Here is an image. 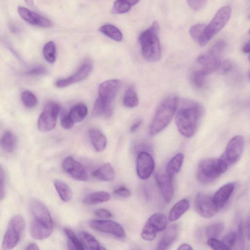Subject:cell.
<instances>
[{"label":"cell","instance_id":"db71d44e","mask_svg":"<svg viewBox=\"0 0 250 250\" xmlns=\"http://www.w3.org/2000/svg\"><path fill=\"white\" fill-rule=\"evenodd\" d=\"M177 249L178 250H191L193 248L190 245L184 243L180 245Z\"/></svg>","mask_w":250,"mask_h":250},{"label":"cell","instance_id":"7bdbcfd3","mask_svg":"<svg viewBox=\"0 0 250 250\" xmlns=\"http://www.w3.org/2000/svg\"><path fill=\"white\" fill-rule=\"evenodd\" d=\"M208 0H187L189 7L194 10L198 11L203 8Z\"/></svg>","mask_w":250,"mask_h":250},{"label":"cell","instance_id":"7402d4cb","mask_svg":"<svg viewBox=\"0 0 250 250\" xmlns=\"http://www.w3.org/2000/svg\"><path fill=\"white\" fill-rule=\"evenodd\" d=\"M90 141L97 152L103 151L106 147L107 139L105 136L99 129L92 128L88 131Z\"/></svg>","mask_w":250,"mask_h":250},{"label":"cell","instance_id":"f1b7e54d","mask_svg":"<svg viewBox=\"0 0 250 250\" xmlns=\"http://www.w3.org/2000/svg\"><path fill=\"white\" fill-rule=\"evenodd\" d=\"M17 139L15 135L10 131L3 133L0 138V146L7 152H12L16 147Z\"/></svg>","mask_w":250,"mask_h":250},{"label":"cell","instance_id":"52a82bcc","mask_svg":"<svg viewBox=\"0 0 250 250\" xmlns=\"http://www.w3.org/2000/svg\"><path fill=\"white\" fill-rule=\"evenodd\" d=\"M25 228V221L21 215L13 216L10 220L4 234L2 248L11 250L19 243Z\"/></svg>","mask_w":250,"mask_h":250},{"label":"cell","instance_id":"8992f818","mask_svg":"<svg viewBox=\"0 0 250 250\" xmlns=\"http://www.w3.org/2000/svg\"><path fill=\"white\" fill-rule=\"evenodd\" d=\"M231 11V7L229 5L218 10L211 21L206 25L201 36L197 42L200 46H205L214 35L223 28L230 18Z\"/></svg>","mask_w":250,"mask_h":250},{"label":"cell","instance_id":"5b68a950","mask_svg":"<svg viewBox=\"0 0 250 250\" xmlns=\"http://www.w3.org/2000/svg\"><path fill=\"white\" fill-rule=\"evenodd\" d=\"M229 166L222 156L219 159H205L198 165L196 173L197 179L204 184L212 183L227 171Z\"/></svg>","mask_w":250,"mask_h":250},{"label":"cell","instance_id":"5bb4252c","mask_svg":"<svg viewBox=\"0 0 250 250\" xmlns=\"http://www.w3.org/2000/svg\"><path fill=\"white\" fill-rule=\"evenodd\" d=\"M92 69V63L90 60H85L77 71L72 75L56 81L55 84L59 88L65 87L70 84L85 79Z\"/></svg>","mask_w":250,"mask_h":250},{"label":"cell","instance_id":"d4e9b609","mask_svg":"<svg viewBox=\"0 0 250 250\" xmlns=\"http://www.w3.org/2000/svg\"><path fill=\"white\" fill-rule=\"evenodd\" d=\"M189 202L187 199L177 202L171 208L169 213L168 219L173 222L180 218L189 208Z\"/></svg>","mask_w":250,"mask_h":250},{"label":"cell","instance_id":"8d00e7d4","mask_svg":"<svg viewBox=\"0 0 250 250\" xmlns=\"http://www.w3.org/2000/svg\"><path fill=\"white\" fill-rule=\"evenodd\" d=\"M21 100L23 104L29 108L34 107L38 103L36 96L32 92L28 90L22 92Z\"/></svg>","mask_w":250,"mask_h":250},{"label":"cell","instance_id":"9f6ffc18","mask_svg":"<svg viewBox=\"0 0 250 250\" xmlns=\"http://www.w3.org/2000/svg\"><path fill=\"white\" fill-rule=\"evenodd\" d=\"M243 52L245 53H249L250 51V42H248L243 46L242 49Z\"/></svg>","mask_w":250,"mask_h":250},{"label":"cell","instance_id":"f546056e","mask_svg":"<svg viewBox=\"0 0 250 250\" xmlns=\"http://www.w3.org/2000/svg\"><path fill=\"white\" fill-rule=\"evenodd\" d=\"M184 158V155L179 153L174 156L168 162L166 167L167 175L172 178V177L178 172L182 165Z\"/></svg>","mask_w":250,"mask_h":250},{"label":"cell","instance_id":"f35d334b","mask_svg":"<svg viewBox=\"0 0 250 250\" xmlns=\"http://www.w3.org/2000/svg\"><path fill=\"white\" fill-rule=\"evenodd\" d=\"M225 247V250L232 249L236 244V233L231 231L225 235L221 240Z\"/></svg>","mask_w":250,"mask_h":250},{"label":"cell","instance_id":"603a6c76","mask_svg":"<svg viewBox=\"0 0 250 250\" xmlns=\"http://www.w3.org/2000/svg\"><path fill=\"white\" fill-rule=\"evenodd\" d=\"M177 235V226L175 225L170 226L160 239L157 249L159 250H167L175 240Z\"/></svg>","mask_w":250,"mask_h":250},{"label":"cell","instance_id":"83f0119b","mask_svg":"<svg viewBox=\"0 0 250 250\" xmlns=\"http://www.w3.org/2000/svg\"><path fill=\"white\" fill-rule=\"evenodd\" d=\"M87 108L83 103H78L73 106L67 115L75 124L83 120L87 114Z\"/></svg>","mask_w":250,"mask_h":250},{"label":"cell","instance_id":"74e56055","mask_svg":"<svg viewBox=\"0 0 250 250\" xmlns=\"http://www.w3.org/2000/svg\"><path fill=\"white\" fill-rule=\"evenodd\" d=\"M131 7L125 0H116L113 4L112 11L116 14L125 13L130 10Z\"/></svg>","mask_w":250,"mask_h":250},{"label":"cell","instance_id":"9c48e42d","mask_svg":"<svg viewBox=\"0 0 250 250\" xmlns=\"http://www.w3.org/2000/svg\"><path fill=\"white\" fill-rule=\"evenodd\" d=\"M167 224V217L163 214L156 213L152 215L143 228L141 232L142 238L147 241L153 240L158 232L166 229Z\"/></svg>","mask_w":250,"mask_h":250},{"label":"cell","instance_id":"f6af8a7d","mask_svg":"<svg viewBox=\"0 0 250 250\" xmlns=\"http://www.w3.org/2000/svg\"><path fill=\"white\" fill-rule=\"evenodd\" d=\"M232 68V64L229 60H226L221 62L218 69L222 74L228 73Z\"/></svg>","mask_w":250,"mask_h":250},{"label":"cell","instance_id":"e0dca14e","mask_svg":"<svg viewBox=\"0 0 250 250\" xmlns=\"http://www.w3.org/2000/svg\"><path fill=\"white\" fill-rule=\"evenodd\" d=\"M120 81L117 79L108 80L102 83L98 88L99 98L113 102L121 87Z\"/></svg>","mask_w":250,"mask_h":250},{"label":"cell","instance_id":"f907efd6","mask_svg":"<svg viewBox=\"0 0 250 250\" xmlns=\"http://www.w3.org/2000/svg\"><path fill=\"white\" fill-rule=\"evenodd\" d=\"M114 194L123 197H128L130 196V190L124 187L119 188L114 190Z\"/></svg>","mask_w":250,"mask_h":250},{"label":"cell","instance_id":"ee69618b","mask_svg":"<svg viewBox=\"0 0 250 250\" xmlns=\"http://www.w3.org/2000/svg\"><path fill=\"white\" fill-rule=\"evenodd\" d=\"M208 245L213 250H225V248L221 240L217 238H209L208 241Z\"/></svg>","mask_w":250,"mask_h":250},{"label":"cell","instance_id":"9a60e30c","mask_svg":"<svg viewBox=\"0 0 250 250\" xmlns=\"http://www.w3.org/2000/svg\"><path fill=\"white\" fill-rule=\"evenodd\" d=\"M62 167L68 175L75 180L85 181L88 179L87 171L84 166L71 156L64 159Z\"/></svg>","mask_w":250,"mask_h":250},{"label":"cell","instance_id":"836d02e7","mask_svg":"<svg viewBox=\"0 0 250 250\" xmlns=\"http://www.w3.org/2000/svg\"><path fill=\"white\" fill-rule=\"evenodd\" d=\"M63 230L69 240V245L72 247V249L78 250H85L80 238L77 237L71 229L68 228H65Z\"/></svg>","mask_w":250,"mask_h":250},{"label":"cell","instance_id":"816d5d0a","mask_svg":"<svg viewBox=\"0 0 250 250\" xmlns=\"http://www.w3.org/2000/svg\"><path fill=\"white\" fill-rule=\"evenodd\" d=\"M4 174L2 168L0 166V201L4 196Z\"/></svg>","mask_w":250,"mask_h":250},{"label":"cell","instance_id":"7dc6e473","mask_svg":"<svg viewBox=\"0 0 250 250\" xmlns=\"http://www.w3.org/2000/svg\"><path fill=\"white\" fill-rule=\"evenodd\" d=\"M94 213L98 217L102 219H107L112 216L111 212L105 208L97 209L94 211Z\"/></svg>","mask_w":250,"mask_h":250},{"label":"cell","instance_id":"4316f807","mask_svg":"<svg viewBox=\"0 0 250 250\" xmlns=\"http://www.w3.org/2000/svg\"><path fill=\"white\" fill-rule=\"evenodd\" d=\"M110 199V195L108 192L99 191L86 195L83 199V203L86 205H94L107 202Z\"/></svg>","mask_w":250,"mask_h":250},{"label":"cell","instance_id":"484cf974","mask_svg":"<svg viewBox=\"0 0 250 250\" xmlns=\"http://www.w3.org/2000/svg\"><path fill=\"white\" fill-rule=\"evenodd\" d=\"M79 238L85 250H101L105 249L101 245L98 241L90 233L86 231L79 232Z\"/></svg>","mask_w":250,"mask_h":250},{"label":"cell","instance_id":"d590c367","mask_svg":"<svg viewBox=\"0 0 250 250\" xmlns=\"http://www.w3.org/2000/svg\"><path fill=\"white\" fill-rule=\"evenodd\" d=\"M43 54L45 59L49 63H53L56 60V47L53 41L45 43L43 48Z\"/></svg>","mask_w":250,"mask_h":250},{"label":"cell","instance_id":"60d3db41","mask_svg":"<svg viewBox=\"0 0 250 250\" xmlns=\"http://www.w3.org/2000/svg\"><path fill=\"white\" fill-rule=\"evenodd\" d=\"M206 25L199 23L192 26L189 29V34L192 38L196 42L201 36Z\"/></svg>","mask_w":250,"mask_h":250},{"label":"cell","instance_id":"1f68e13d","mask_svg":"<svg viewBox=\"0 0 250 250\" xmlns=\"http://www.w3.org/2000/svg\"><path fill=\"white\" fill-rule=\"evenodd\" d=\"M138 103V98L135 88L133 85H130L124 94L123 104L125 106L132 108L136 106Z\"/></svg>","mask_w":250,"mask_h":250},{"label":"cell","instance_id":"681fc988","mask_svg":"<svg viewBox=\"0 0 250 250\" xmlns=\"http://www.w3.org/2000/svg\"><path fill=\"white\" fill-rule=\"evenodd\" d=\"M236 233V244L240 245L242 246L244 242V231L243 228L241 223H240L238 225L237 232Z\"/></svg>","mask_w":250,"mask_h":250},{"label":"cell","instance_id":"30bf717a","mask_svg":"<svg viewBox=\"0 0 250 250\" xmlns=\"http://www.w3.org/2000/svg\"><path fill=\"white\" fill-rule=\"evenodd\" d=\"M195 209L199 215L205 218L214 216L219 211L213 199L204 193H198L195 199Z\"/></svg>","mask_w":250,"mask_h":250},{"label":"cell","instance_id":"f5cc1de1","mask_svg":"<svg viewBox=\"0 0 250 250\" xmlns=\"http://www.w3.org/2000/svg\"><path fill=\"white\" fill-rule=\"evenodd\" d=\"M142 123V120H139L135 122L130 127V131L131 132H134L139 127Z\"/></svg>","mask_w":250,"mask_h":250},{"label":"cell","instance_id":"ac0fdd59","mask_svg":"<svg viewBox=\"0 0 250 250\" xmlns=\"http://www.w3.org/2000/svg\"><path fill=\"white\" fill-rule=\"evenodd\" d=\"M172 179L167 173H157L155 175L156 183L164 200L167 203L170 202L173 196L174 188Z\"/></svg>","mask_w":250,"mask_h":250},{"label":"cell","instance_id":"d6986e66","mask_svg":"<svg viewBox=\"0 0 250 250\" xmlns=\"http://www.w3.org/2000/svg\"><path fill=\"white\" fill-rule=\"evenodd\" d=\"M219 56L208 51L200 55L196 61L202 66V69L208 75L218 69L221 62Z\"/></svg>","mask_w":250,"mask_h":250},{"label":"cell","instance_id":"ab89813d","mask_svg":"<svg viewBox=\"0 0 250 250\" xmlns=\"http://www.w3.org/2000/svg\"><path fill=\"white\" fill-rule=\"evenodd\" d=\"M207 76L202 69L195 71L192 76L193 82L195 85L198 88L202 87L205 83Z\"/></svg>","mask_w":250,"mask_h":250},{"label":"cell","instance_id":"bcb514c9","mask_svg":"<svg viewBox=\"0 0 250 250\" xmlns=\"http://www.w3.org/2000/svg\"><path fill=\"white\" fill-rule=\"evenodd\" d=\"M61 123L62 126L66 129L71 128L74 124L69 119L67 113H64L62 114Z\"/></svg>","mask_w":250,"mask_h":250},{"label":"cell","instance_id":"3957f363","mask_svg":"<svg viewBox=\"0 0 250 250\" xmlns=\"http://www.w3.org/2000/svg\"><path fill=\"white\" fill-rule=\"evenodd\" d=\"M159 31V23L155 21L139 36V41L142 55L148 62H156L161 58V47L158 37Z\"/></svg>","mask_w":250,"mask_h":250},{"label":"cell","instance_id":"c3c4849f","mask_svg":"<svg viewBox=\"0 0 250 250\" xmlns=\"http://www.w3.org/2000/svg\"><path fill=\"white\" fill-rule=\"evenodd\" d=\"M46 72V68L42 65H39L34 67L27 72V74L30 75H41Z\"/></svg>","mask_w":250,"mask_h":250},{"label":"cell","instance_id":"2e32d148","mask_svg":"<svg viewBox=\"0 0 250 250\" xmlns=\"http://www.w3.org/2000/svg\"><path fill=\"white\" fill-rule=\"evenodd\" d=\"M18 12L24 21L32 25L43 28H48L52 26V22L48 18L25 7L19 6Z\"/></svg>","mask_w":250,"mask_h":250},{"label":"cell","instance_id":"7a4b0ae2","mask_svg":"<svg viewBox=\"0 0 250 250\" xmlns=\"http://www.w3.org/2000/svg\"><path fill=\"white\" fill-rule=\"evenodd\" d=\"M29 209L32 217L30 227L32 236L39 240L47 238L53 230V222L48 208L40 201L33 199L30 202Z\"/></svg>","mask_w":250,"mask_h":250},{"label":"cell","instance_id":"8fae6325","mask_svg":"<svg viewBox=\"0 0 250 250\" xmlns=\"http://www.w3.org/2000/svg\"><path fill=\"white\" fill-rule=\"evenodd\" d=\"M245 145V139L241 135L233 137L228 142L222 156L229 165L237 163L240 159Z\"/></svg>","mask_w":250,"mask_h":250},{"label":"cell","instance_id":"6f0895ef","mask_svg":"<svg viewBox=\"0 0 250 250\" xmlns=\"http://www.w3.org/2000/svg\"><path fill=\"white\" fill-rule=\"evenodd\" d=\"M131 6L137 4L140 0H125Z\"/></svg>","mask_w":250,"mask_h":250},{"label":"cell","instance_id":"b9f144b4","mask_svg":"<svg viewBox=\"0 0 250 250\" xmlns=\"http://www.w3.org/2000/svg\"><path fill=\"white\" fill-rule=\"evenodd\" d=\"M226 45L225 41L220 40L215 42L210 48L209 52L220 55Z\"/></svg>","mask_w":250,"mask_h":250},{"label":"cell","instance_id":"ffe728a7","mask_svg":"<svg viewBox=\"0 0 250 250\" xmlns=\"http://www.w3.org/2000/svg\"><path fill=\"white\" fill-rule=\"evenodd\" d=\"M235 184L227 183L220 188L213 197V201L220 210L227 203L235 189Z\"/></svg>","mask_w":250,"mask_h":250},{"label":"cell","instance_id":"d6a6232c","mask_svg":"<svg viewBox=\"0 0 250 250\" xmlns=\"http://www.w3.org/2000/svg\"><path fill=\"white\" fill-rule=\"evenodd\" d=\"M99 31L105 36L117 42H121L123 39L122 32L114 25H104L99 28Z\"/></svg>","mask_w":250,"mask_h":250},{"label":"cell","instance_id":"44dd1931","mask_svg":"<svg viewBox=\"0 0 250 250\" xmlns=\"http://www.w3.org/2000/svg\"><path fill=\"white\" fill-rule=\"evenodd\" d=\"M113 112V102L104 100L99 97L96 100L92 111L94 116L109 118L112 116Z\"/></svg>","mask_w":250,"mask_h":250},{"label":"cell","instance_id":"11a10c76","mask_svg":"<svg viewBox=\"0 0 250 250\" xmlns=\"http://www.w3.org/2000/svg\"><path fill=\"white\" fill-rule=\"evenodd\" d=\"M39 249V248L38 247V245L34 243H31L28 244L26 248H25V250H38Z\"/></svg>","mask_w":250,"mask_h":250},{"label":"cell","instance_id":"7c38bea8","mask_svg":"<svg viewBox=\"0 0 250 250\" xmlns=\"http://www.w3.org/2000/svg\"><path fill=\"white\" fill-rule=\"evenodd\" d=\"M90 227L98 231L108 233L118 238H124L125 232L123 227L115 221L109 220H93Z\"/></svg>","mask_w":250,"mask_h":250},{"label":"cell","instance_id":"4fadbf2b","mask_svg":"<svg viewBox=\"0 0 250 250\" xmlns=\"http://www.w3.org/2000/svg\"><path fill=\"white\" fill-rule=\"evenodd\" d=\"M155 167L154 159L148 152L142 151L136 159V171L138 176L143 180L148 179L152 174Z\"/></svg>","mask_w":250,"mask_h":250},{"label":"cell","instance_id":"e575fe53","mask_svg":"<svg viewBox=\"0 0 250 250\" xmlns=\"http://www.w3.org/2000/svg\"><path fill=\"white\" fill-rule=\"evenodd\" d=\"M224 229V224L222 222H216L208 226L205 230L207 237L217 238L223 232Z\"/></svg>","mask_w":250,"mask_h":250},{"label":"cell","instance_id":"277c9868","mask_svg":"<svg viewBox=\"0 0 250 250\" xmlns=\"http://www.w3.org/2000/svg\"><path fill=\"white\" fill-rule=\"evenodd\" d=\"M179 104L176 96L167 97L159 105L149 128L150 134H156L165 128L175 114Z\"/></svg>","mask_w":250,"mask_h":250},{"label":"cell","instance_id":"cb8c5ba5","mask_svg":"<svg viewBox=\"0 0 250 250\" xmlns=\"http://www.w3.org/2000/svg\"><path fill=\"white\" fill-rule=\"evenodd\" d=\"M93 176L96 179L103 181L113 180L115 176V170L110 163L101 166L92 172Z\"/></svg>","mask_w":250,"mask_h":250},{"label":"cell","instance_id":"6da1fadb","mask_svg":"<svg viewBox=\"0 0 250 250\" xmlns=\"http://www.w3.org/2000/svg\"><path fill=\"white\" fill-rule=\"evenodd\" d=\"M204 108L199 103L190 100H184L176 112L175 123L179 132L187 138L195 133L203 115Z\"/></svg>","mask_w":250,"mask_h":250},{"label":"cell","instance_id":"680465c9","mask_svg":"<svg viewBox=\"0 0 250 250\" xmlns=\"http://www.w3.org/2000/svg\"><path fill=\"white\" fill-rule=\"evenodd\" d=\"M24 1L29 6H31L33 5V0H24Z\"/></svg>","mask_w":250,"mask_h":250},{"label":"cell","instance_id":"4dcf8cb0","mask_svg":"<svg viewBox=\"0 0 250 250\" xmlns=\"http://www.w3.org/2000/svg\"><path fill=\"white\" fill-rule=\"evenodd\" d=\"M54 186L62 200L66 202L71 200L72 192L66 183L62 180H56L54 181Z\"/></svg>","mask_w":250,"mask_h":250},{"label":"cell","instance_id":"ba28073f","mask_svg":"<svg viewBox=\"0 0 250 250\" xmlns=\"http://www.w3.org/2000/svg\"><path fill=\"white\" fill-rule=\"evenodd\" d=\"M60 110V105L57 103L53 101L47 103L39 118V129L43 132L52 130L56 125Z\"/></svg>","mask_w":250,"mask_h":250}]
</instances>
